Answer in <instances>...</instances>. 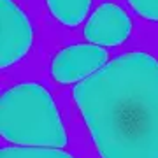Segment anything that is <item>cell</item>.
<instances>
[{
    "mask_svg": "<svg viewBox=\"0 0 158 158\" xmlns=\"http://www.w3.org/2000/svg\"><path fill=\"white\" fill-rule=\"evenodd\" d=\"M107 62V51L97 44H74L58 51L51 62V76L55 81L69 85L90 77Z\"/></svg>",
    "mask_w": 158,
    "mask_h": 158,
    "instance_id": "277c9868",
    "label": "cell"
},
{
    "mask_svg": "<svg viewBox=\"0 0 158 158\" xmlns=\"http://www.w3.org/2000/svg\"><path fill=\"white\" fill-rule=\"evenodd\" d=\"M132 21L116 4L104 2L95 9L85 27V37L97 46H118L130 35Z\"/></svg>",
    "mask_w": 158,
    "mask_h": 158,
    "instance_id": "5b68a950",
    "label": "cell"
},
{
    "mask_svg": "<svg viewBox=\"0 0 158 158\" xmlns=\"http://www.w3.org/2000/svg\"><path fill=\"white\" fill-rule=\"evenodd\" d=\"M0 130L9 142L27 148H63L67 134L53 97L37 83L9 88L0 102Z\"/></svg>",
    "mask_w": 158,
    "mask_h": 158,
    "instance_id": "7a4b0ae2",
    "label": "cell"
},
{
    "mask_svg": "<svg viewBox=\"0 0 158 158\" xmlns=\"http://www.w3.org/2000/svg\"><path fill=\"white\" fill-rule=\"evenodd\" d=\"M51 14L67 27H76L90 11L91 0H46Z\"/></svg>",
    "mask_w": 158,
    "mask_h": 158,
    "instance_id": "8992f818",
    "label": "cell"
},
{
    "mask_svg": "<svg viewBox=\"0 0 158 158\" xmlns=\"http://www.w3.org/2000/svg\"><path fill=\"white\" fill-rule=\"evenodd\" d=\"M128 4L137 14L158 21V0H128Z\"/></svg>",
    "mask_w": 158,
    "mask_h": 158,
    "instance_id": "ba28073f",
    "label": "cell"
},
{
    "mask_svg": "<svg viewBox=\"0 0 158 158\" xmlns=\"http://www.w3.org/2000/svg\"><path fill=\"white\" fill-rule=\"evenodd\" d=\"M32 46V25L27 14L12 2L0 0V65L11 67Z\"/></svg>",
    "mask_w": 158,
    "mask_h": 158,
    "instance_id": "3957f363",
    "label": "cell"
},
{
    "mask_svg": "<svg viewBox=\"0 0 158 158\" xmlns=\"http://www.w3.org/2000/svg\"><path fill=\"white\" fill-rule=\"evenodd\" d=\"M0 158H74L56 148H4Z\"/></svg>",
    "mask_w": 158,
    "mask_h": 158,
    "instance_id": "52a82bcc",
    "label": "cell"
},
{
    "mask_svg": "<svg viewBox=\"0 0 158 158\" xmlns=\"http://www.w3.org/2000/svg\"><path fill=\"white\" fill-rule=\"evenodd\" d=\"M102 158H158V62L125 53L74 86Z\"/></svg>",
    "mask_w": 158,
    "mask_h": 158,
    "instance_id": "6da1fadb",
    "label": "cell"
}]
</instances>
